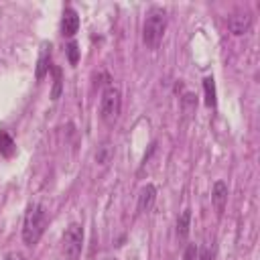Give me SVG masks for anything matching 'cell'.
<instances>
[{"label":"cell","instance_id":"6da1fadb","mask_svg":"<svg viewBox=\"0 0 260 260\" xmlns=\"http://www.w3.org/2000/svg\"><path fill=\"white\" fill-rule=\"evenodd\" d=\"M47 228V209L43 203H30L22 221V240L26 246H35Z\"/></svg>","mask_w":260,"mask_h":260},{"label":"cell","instance_id":"7a4b0ae2","mask_svg":"<svg viewBox=\"0 0 260 260\" xmlns=\"http://www.w3.org/2000/svg\"><path fill=\"white\" fill-rule=\"evenodd\" d=\"M167 28V12L160 6H152L146 12L144 26H142V41L148 49H156Z\"/></svg>","mask_w":260,"mask_h":260},{"label":"cell","instance_id":"3957f363","mask_svg":"<svg viewBox=\"0 0 260 260\" xmlns=\"http://www.w3.org/2000/svg\"><path fill=\"white\" fill-rule=\"evenodd\" d=\"M120 110H122V95H120V89L116 85H108L102 93V100H100V116L102 120L110 126L118 120L120 116Z\"/></svg>","mask_w":260,"mask_h":260},{"label":"cell","instance_id":"277c9868","mask_svg":"<svg viewBox=\"0 0 260 260\" xmlns=\"http://www.w3.org/2000/svg\"><path fill=\"white\" fill-rule=\"evenodd\" d=\"M81 248H83V228L79 223H69V228L63 234V242H61L65 260H79Z\"/></svg>","mask_w":260,"mask_h":260},{"label":"cell","instance_id":"5b68a950","mask_svg":"<svg viewBox=\"0 0 260 260\" xmlns=\"http://www.w3.org/2000/svg\"><path fill=\"white\" fill-rule=\"evenodd\" d=\"M228 28L234 35H246L252 28V16L248 12H234L228 18Z\"/></svg>","mask_w":260,"mask_h":260},{"label":"cell","instance_id":"8992f818","mask_svg":"<svg viewBox=\"0 0 260 260\" xmlns=\"http://www.w3.org/2000/svg\"><path fill=\"white\" fill-rule=\"evenodd\" d=\"M79 28V16L73 8H65L63 10V20H61V30L65 37H73Z\"/></svg>","mask_w":260,"mask_h":260},{"label":"cell","instance_id":"52a82bcc","mask_svg":"<svg viewBox=\"0 0 260 260\" xmlns=\"http://www.w3.org/2000/svg\"><path fill=\"white\" fill-rule=\"evenodd\" d=\"M211 203L215 205V209L221 213L225 203H228V185L223 181H215L213 189H211Z\"/></svg>","mask_w":260,"mask_h":260},{"label":"cell","instance_id":"ba28073f","mask_svg":"<svg viewBox=\"0 0 260 260\" xmlns=\"http://www.w3.org/2000/svg\"><path fill=\"white\" fill-rule=\"evenodd\" d=\"M154 199H156V187L150 183L144 185L140 189V195H138V211H148L152 207Z\"/></svg>","mask_w":260,"mask_h":260},{"label":"cell","instance_id":"9c48e42d","mask_svg":"<svg viewBox=\"0 0 260 260\" xmlns=\"http://www.w3.org/2000/svg\"><path fill=\"white\" fill-rule=\"evenodd\" d=\"M51 47L49 45H43V51H41V57H39V63H37V79L41 81L47 71H49V61H51Z\"/></svg>","mask_w":260,"mask_h":260},{"label":"cell","instance_id":"30bf717a","mask_svg":"<svg viewBox=\"0 0 260 260\" xmlns=\"http://www.w3.org/2000/svg\"><path fill=\"white\" fill-rule=\"evenodd\" d=\"M189 225H191V211L185 209V211L179 215V219H177V238H179L181 242L187 240V236H189Z\"/></svg>","mask_w":260,"mask_h":260},{"label":"cell","instance_id":"8fae6325","mask_svg":"<svg viewBox=\"0 0 260 260\" xmlns=\"http://www.w3.org/2000/svg\"><path fill=\"white\" fill-rule=\"evenodd\" d=\"M203 91H205V106L207 108H215L217 100H215V81H213V77H205L203 79Z\"/></svg>","mask_w":260,"mask_h":260},{"label":"cell","instance_id":"7c38bea8","mask_svg":"<svg viewBox=\"0 0 260 260\" xmlns=\"http://www.w3.org/2000/svg\"><path fill=\"white\" fill-rule=\"evenodd\" d=\"M0 152L6 156V158H10L14 152H16V144H14V140L10 138V134L8 132H0Z\"/></svg>","mask_w":260,"mask_h":260},{"label":"cell","instance_id":"4fadbf2b","mask_svg":"<svg viewBox=\"0 0 260 260\" xmlns=\"http://www.w3.org/2000/svg\"><path fill=\"white\" fill-rule=\"evenodd\" d=\"M53 73H55V83H53L51 98H53V100H57V98L61 95V85H63L61 81H63V79H61V69H59V67H55V69H53Z\"/></svg>","mask_w":260,"mask_h":260},{"label":"cell","instance_id":"5bb4252c","mask_svg":"<svg viewBox=\"0 0 260 260\" xmlns=\"http://www.w3.org/2000/svg\"><path fill=\"white\" fill-rule=\"evenodd\" d=\"M67 57H69V63L71 65H75L77 63V59H79V49H77V43H69L67 45Z\"/></svg>","mask_w":260,"mask_h":260},{"label":"cell","instance_id":"9a60e30c","mask_svg":"<svg viewBox=\"0 0 260 260\" xmlns=\"http://www.w3.org/2000/svg\"><path fill=\"white\" fill-rule=\"evenodd\" d=\"M197 258L199 260H213L215 258V252H213V246H203L201 250H197Z\"/></svg>","mask_w":260,"mask_h":260},{"label":"cell","instance_id":"2e32d148","mask_svg":"<svg viewBox=\"0 0 260 260\" xmlns=\"http://www.w3.org/2000/svg\"><path fill=\"white\" fill-rule=\"evenodd\" d=\"M95 158H98V162H100V165H106V162H108V158H110V146H108V144H104V146L100 148V152H95Z\"/></svg>","mask_w":260,"mask_h":260},{"label":"cell","instance_id":"e0dca14e","mask_svg":"<svg viewBox=\"0 0 260 260\" xmlns=\"http://www.w3.org/2000/svg\"><path fill=\"white\" fill-rule=\"evenodd\" d=\"M197 258V246L195 244H189L185 254H183V260H195Z\"/></svg>","mask_w":260,"mask_h":260},{"label":"cell","instance_id":"ac0fdd59","mask_svg":"<svg viewBox=\"0 0 260 260\" xmlns=\"http://www.w3.org/2000/svg\"><path fill=\"white\" fill-rule=\"evenodd\" d=\"M4 260H24V256L22 254H18V252H10V254H6V258Z\"/></svg>","mask_w":260,"mask_h":260}]
</instances>
